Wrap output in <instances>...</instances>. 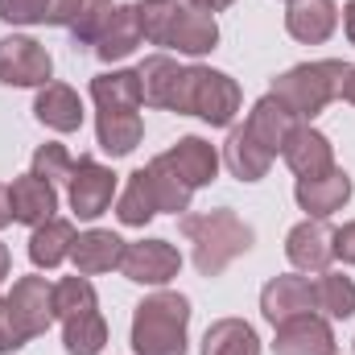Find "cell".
Returning a JSON list of instances; mask_svg holds the SVG:
<instances>
[{"instance_id": "obj_16", "label": "cell", "mask_w": 355, "mask_h": 355, "mask_svg": "<svg viewBox=\"0 0 355 355\" xmlns=\"http://www.w3.org/2000/svg\"><path fill=\"white\" fill-rule=\"evenodd\" d=\"M285 29L302 46H322L339 29V4L335 0H289Z\"/></svg>"}, {"instance_id": "obj_39", "label": "cell", "mask_w": 355, "mask_h": 355, "mask_svg": "<svg viewBox=\"0 0 355 355\" xmlns=\"http://www.w3.org/2000/svg\"><path fill=\"white\" fill-rule=\"evenodd\" d=\"M335 257H339L343 265H355V219L335 232Z\"/></svg>"}, {"instance_id": "obj_7", "label": "cell", "mask_w": 355, "mask_h": 355, "mask_svg": "<svg viewBox=\"0 0 355 355\" xmlns=\"http://www.w3.org/2000/svg\"><path fill=\"white\" fill-rule=\"evenodd\" d=\"M4 302H8L12 318L21 322V331H25L29 339L46 335V331L58 322V314H54V285H50L46 277H17Z\"/></svg>"}, {"instance_id": "obj_25", "label": "cell", "mask_w": 355, "mask_h": 355, "mask_svg": "<svg viewBox=\"0 0 355 355\" xmlns=\"http://www.w3.org/2000/svg\"><path fill=\"white\" fill-rule=\"evenodd\" d=\"M91 99L95 112H141V75L137 71H107L91 79Z\"/></svg>"}, {"instance_id": "obj_5", "label": "cell", "mask_w": 355, "mask_h": 355, "mask_svg": "<svg viewBox=\"0 0 355 355\" xmlns=\"http://www.w3.org/2000/svg\"><path fill=\"white\" fill-rule=\"evenodd\" d=\"M54 58L37 37L8 33L0 37V83L4 87H46L54 83Z\"/></svg>"}, {"instance_id": "obj_14", "label": "cell", "mask_w": 355, "mask_h": 355, "mask_svg": "<svg viewBox=\"0 0 355 355\" xmlns=\"http://www.w3.org/2000/svg\"><path fill=\"white\" fill-rule=\"evenodd\" d=\"M281 157H285V166L297 178H318V174H327V170H335V145L314 124H297L293 137L285 141Z\"/></svg>"}, {"instance_id": "obj_1", "label": "cell", "mask_w": 355, "mask_h": 355, "mask_svg": "<svg viewBox=\"0 0 355 355\" xmlns=\"http://www.w3.org/2000/svg\"><path fill=\"white\" fill-rule=\"evenodd\" d=\"M178 227H182V236L190 240V248H194V268H198L202 277H219L236 257H244V252L252 248V240H257L252 227H248L232 207L182 215Z\"/></svg>"}, {"instance_id": "obj_32", "label": "cell", "mask_w": 355, "mask_h": 355, "mask_svg": "<svg viewBox=\"0 0 355 355\" xmlns=\"http://www.w3.org/2000/svg\"><path fill=\"white\" fill-rule=\"evenodd\" d=\"M182 8H186V0H137V21H141L145 42L170 46V33H174Z\"/></svg>"}, {"instance_id": "obj_4", "label": "cell", "mask_w": 355, "mask_h": 355, "mask_svg": "<svg viewBox=\"0 0 355 355\" xmlns=\"http://www.w3.org/2000/svg\"><path fill=\"white\" fill-rule=\"evenodd\" d=\"M244 95L240 83L223 71H211V67H190V95H186V116H198L207 120L211 128H227L240 112Z\"/></svg>"}, {"instance_id": "obj_41", "label": "cell", "mask_w": 355, "mask_h": 355, "mask_svg": "<svg viewBox=\"0 0 355 355\" xmlns=\"http://www.w3.org/2000/svg\"><path fill=\"white\" fill-rule=\"evenodd\" d=\"M12 223V202H8V186L0 182V227H8Z\"/></svg>"}, {"instance_id": "obj_10", "label": "cell", "mask_w": 355, "mask_h": 355, "mask_svg": "<svg viewBox=\"0 0 355 355\" xmlns=\"http://www.w3.org/2000/svg\"><path fill=\"white\" fill-rule=\"evenodd\" d=\"M272 352L277 355H335L339 343H335L331 318H322V314H297L289 322H277Z\"/></svg>"}, {"instance_id": "obj_3", "label": "cell", "mask_w": 355, "mask_h": 355, "mask_svg": "<svg viewBox=\"0 0 355 355\" xmlns=\"http://www.w3.org/2000/svg\"><path fill=\"white\" fill-rule=\"evenodd\" d=\"M186 331H190V302L174 289H157L132 314V352L186 355Z\"/></svg>"}, {"instance_id": "obj_28", "label": "cell", "mask_w": 355, "mask_h": 355, "mask_svg": "<svg viewBox=\"0 0 355 355\" xmlns=\"http://www.w3.org/2000/svg\"><path fill=\"white\" fill-rule=\"evenodd\" d=\"M202 355H261V335L244 318H219L202 335Z\"/></svg>"}, {"instance_id": "obj_37", "label": "cell", "mask_w": 355, "mask_h": 355, "mask_svg": "<svg viewBox=\"0 0 355 355\" xmlns=\"http://www.w3.org/2000/svg\"><path fill=\"white\" fill-rule=\"evenodd\" d=\"M29 343V335L21 331V322L12 318V310H8V302L0 297V355H12V352H21Z\"/></svg>"}, {"instance_id": "obj_13", "label": "cell", "mask_w": 355, "mask_h": 355, "mask_svg": "<svg viewBox=\"0 0 355 355\" xmlns=\"http://www.w3.org/2000/svg\"><path fill=\"white\" fill-rule=\"evenodd\" d=\"M293 198H297V207L306 211V219H331L335 211L347 207V198H352V178H347V170H339V166L327 170V174H318V178H297Z\"/></svg>"}, {"instance_id": "obj_22", "label": "cell", "mask_w": 355, "mask_h": 355, "mask_svg": "<svg viewBox=\"0 0 355 355\" xmlns=\"http://www.w3.org/2000/svg\"><path fill=\"white\" fill-rule=\"evenodd\" d=\"M75 240H79L75 223L54 215V219H46V223L33 227V236H29V261L37 268H58L62 261H71Z\"/></svg>"}, {"instance_id": "obj_36", "label": "cell", "mask_w": 355, "mask_h": 355, "mask_svg": "<svg viewBox=\"0 0 355 355\" xmlns=\"http://www.w3.org/2000/svg\"><path fill=\"white\" fill-rule=\"evenodd\" d=\"M50 0H0V21L8 25H46Z\"/></svg>"}, {"instance_id": "obj_31", "label": "cell", "mask_w": 355, "mask_h": 355, "mask_svg": "<svg viewBox=\"0 0 355 355\" xmlns=\"http://www.w3.org/2000/svg\"><path fill=\"white\" fill-rule=\"evenodd\" d=\"M149 182H153V198H157V211H170V215H182V211H190V186L178 178V170L166 162V157H153L149 166Z\"/></svg>"}, {"instance_id": "obj_23", "label": "cell", "mask_w": 355, "mask_h": 355, "mask_svg": "<svg viewBox=\"0 0 355 355\" xmlns=\"http://www.w3.org/2000/svg\"><path fill=\"white\" fill-rule=\"evenodd\" d=\"M219 46V25H215V12H202V8H182L174 33H170V50L186 54V58H202Z\"/></svg>"}, {"instance_id": "obj_38", "label": "cell", "mask_w": 355, "mask_h": 355, "mask_svg": "<svg viewBox=\"0 0 355 355\" xmlns=\"http://www.w3.org/2000/svg\"><path fill=\"white\" fill-rule=\"evenodd\" d=\"M83 4L87 0H50V17H46V25H75V17L83 12Z\"/></svg>"}, {"instance_id": "obj_18", "label": "cell", "mask_w": 355, "mask_h": 355, "mask_svg": "<svg viewBox=\"0 0 355 355\" xmlns=\"http://www.w3.org/2000/svg\"><path fill=\"white\" fill-rule=\"evenodd\" d=\"M170 166L178 170V178L190 186V190H198V186H211L215 178H219V153H215V145L211 141H202V137H182L174 149H166L162 153Z\"/></svg>"}, {"instance_id": "obj_40", "label": "cell", "mask_w": 355, "mask_h": 355, "mask_svg": "<svg viewBox=\"0 0 355 355\" xmlns=\"http://www.w3.org/2000/svg\"><path fill=\"white\" fill-rule=\"evenodd\" d=\"M190 8H202V12H223V8H232L236 0H186Z\"/></svg>"}, {"instance_id": "obj_24", "label": "cell", "mask_w": 355, "mask_h": 355, "mask_svg": "<svg viewBox=\"0 0 355 355\" xmlns=\"http://www.w3.org/2000/svg\"><path fill=\"white\" fill-rule=\"evenodd\" d=\"M145 137L141 112H99L95 116V141L107 157H128Z\"/></svg>"}, {"instance_id": "obj_20", "label": "cell", "mask_w": 355, "mask_h": 355, "mask_svg": "<svg viewBox=\"0 0 355 355\" xmlns=\"http://www.w3.org/2000/svg\"><path fill=\"white\" fill-rule=\"evenodd\" d=\"M33 116H37L46 128H54V132H79L87 112H83V99H79L75 87H67V83H46V87H37Z\"/></svg>"}, {"instance_id": "obj_27", "label": "cell", "mask_w": 355, "mask_h": 355, "mask_svg": "<svg viewBox=\"0 0 355 355\" xmlns=\"http://www.w3.org/2000/svg\"><path fill=\"white\" fill-rule=\"evenodd\" d=\"M162 211H157V198H153V182H149V170H132L124 190L116 194V219L124 227H145L153 223Z\"/></svg>"}, {"instance_id": "obj_26", "label": "cell", "mask_w": 355, "mask_h": 355, "mask_svg": "<svg viewBox=\"0 0 355 355\" xmlns=\"http://www.w3.org/2000/svg\"><path fill=\"white\" fill-rule=\"evenodd\" d=\"M223 166H227V174L240 178V182H261L268 174V166H272V153L252 141L248 128H232V137L223 145Z\"/></svg>"}, {"instance_id": "obj_33", "label": "cell", "mask_w": 355, "mask_h": 355, "mask_svg": "<svg viewBox=\"0 0 355 355\" xmlns=\"http://www.w3.org/2000/svg\"><path fill=\"white\" fill-rule=\"evenodd\" d=\"M95 306H99V293H95V285H91L83 272L62 277V281L54 285V314H58V322H62V318H75V314H83V310H95Z\"/></svg>"}, {"instance_id": "obj_44", "label": "cell", "mask_w": 355, "mask_h": 355, "mask_svg": "<svg viewBox=\"0 0 355 355\" xmlns=\"http://www.w3.org/2000/svg\"><path fill=\"white\" fill-rule=\"evenodd\" d=\"M8 268H12V257H8V248L0 244V285H4V277H8Z\"/></svg>"}, {"instance_id": "obj_35", "label": "cell", "mask_w": 355, "mask_h": 355, "mask_svg": "<svg viewBox=\"0 0 355 355\" xmlns=\"http://www.w3.org/2000/svg\"><path fill=\"white\" fill-rule=\"evenodd\" d=\"M33 174L46 178V182H71V174H75V157L67 153V145H42L37 153H33Z\"/></svg>"}, {"instance_id": "obj_2", "label": "cell", "mask_w": 355, "mask_h": 355, "mask_svg": "<svg viewBox=\"0 0 355 355\" xmlns=\"http://www.w3.org/2000/svg\"><path fill=\"white\" fill-rule=\"evenodd\" d=\"M352 71V62L343 58H318V62H302V67H289L285 75L272 79V91L302 124H310L314 116H322L343 87V75Z\"/></svg>"}, {"instance_id": "obj_17", "label": "cell", "mask_w": 355, "mask_h": 355, "mask_svg": "<svg viewBox=\"0 0 355 355\" xmlns=\"http://www.w3.org/2000/svg\"><path fill=\"white\" fill-rule=\"evenodd\" d=\"M297 124H302V120H297V116H293L277 95L257 99V103H252V112H248V120H244V128L252 132V141H257V145H265L272 157L285 149V141L293 137V128H297Z\"/></svg>"}, {"instance_id": "obj_11", "label": "cell", "mask_w": 355, "mask_h": 355, "mask_svg": "<svg viewBox=\"0 0 355 355\" xmlns=\"http://www.w3.org/2000/svg\"><path fill=\"white\" fill-rule=\"evenodd\" d=\"M285 257L297 272H327L335 261V232L322 219H302L285 236Z\"/></svg>"}, {"instance_id": "obj_15", "label": "cell", "mask_w": 355, "mask_h": 355, "mask_svg": "<svg viewBox=\"0 0 355 355\" xmlns=\"http://www.w3.org/2000/svg\"><path fill=\"white\" fill-rule=\"evenodd\" d=\"M8 202H12V223L37 227V223H46V219H54V211H58V190H54V182H46V178H37L29 170V174L12 178Z\"/></svg>"}, {"instance_id": "obj_30", "label": "cell", "mask_w": 355, "mask_h": 355, "mask_svg": "<svg viewBox=\"0 0 355 355\" xmlns=\"http://www.w3.org/2000/svg\"><path fill=\"white\" fill-rule=\"evenodd\" d=\"M62 347L67 355H99L107 347V318L99 314V306L75 318H62Z\"/></svg>"}, {"instance_id": "obj_6", "label": "cell", "mask_w": 355, "mask_h": 355, "mask_svg": "<svg viewBox=\"0 0 355 355\" xmlns=\"http://www.w3.org/2000/svg\"><path fill=\"white\" fill-rule=\"evenodd\" d=\"M141 95L149 107H166L186 116V95H190V67H178V58L170 54H149L141 67Z\"/></svg>"}, {"instance_id": "obj_21", "label": "cell", "mask_w": 355, "mask_h": 355, "mask_svg": "<svg viewBox=\"0 0 355 355\" xmlns=\"http://www.w3.org/2000/svg\"><path fill=\"white\" fill-rule=\"evenodd\" d=\"M141 42H145V33H141V21H137V4H116L107 29L95 42V58L99 62H124Z\"/></svg>"}, {"instance_id": "obj_42", "label": "cell", "mask_w": 355, "mask_h": 355, "mask_svg": "<svg viewBox=\"0 0 355 355\" xmlns=\"http://www.w3.org/2000/svg\"><path fill=\"white\" fill-rule=\"evenodd\" d=\"M343 33H347V42L355 46V0L343 4Z\"/></svg>"}, {"instance_id": "obj_43", "label": "cell", "mask_w": 355, "mask_h": 355, "mask_svg": "<svg viewBox=\"0 0 355 355\" xmlns=\"http://www.w3.org/2000/svg\"><path fill=\"white\" fill-rule=\"evenodd\" d=\"M339 99H347V103H355V67L343 75V87H339Z\"/></svg>"}, {"instance_id": "obj_9", "label": "cell", "mask_w": 355, "mask_h": 355, "mask_svg": "<svg viewBox=\"0 0 355 355\" xmlns=\"http://www.w3.org/2000/svg\"><path fill=\"white\" fill-rule=\"evenodd\" d=\"M182 268V252H178L170 240H137L124 248V261H120V272L137 285H170Z\"/></svg>"}, {"instance_id": "obj_19", "label": "cell", "mask_w": 355, "mask_h": 355, "mask_svg": "<svg viewBox=\"0 0 355 355\" xmlns=\"http://www.w3.org/2000/svg\"><path fill=\"white\" fill-rule=\"evenodd\" d=\"M124 248H128V244H124L116 232H107V227L79 232V240H75V248H71L75 272H83V277L112 272V268H120V261H124Z\"/></svg>"}, {"instance_id": "obj_12", "label": "cell", "mask_w": 355, "mask_h": 355, "mask_svg": "<svg viewBox=\"0 0 355 355\" xmlns=\"http://www.w3.org/2000/svg\"><path fill=\"white\" fill-rule=\"evenodd\" d=\"M261 314L265 322H289L297 314H314V281L297 272H281L261 289Z\"/></svg>"}, {"instance_id": "obj_8", "label": "cell", "mask_w": 355, "mask_h": 355, "mask_svg": "<svg viewBox=\"0 0 355 355\" xmlns=\"http://www.w3.org/2000/svg\"><path fill=\"white\" fill-rule=\"evenodd\" d=\"M67 198H71L75 219H99L116 198V174L107 166H99L95 157H79L75 174L67 182Z\"/></svg>"}, {"instance_id": "obj_34", "label": "cell", "mask_w": 355, "mask_h": 355, "mask_svg": "<svg viewBox=\"0 0 355 355\" xmlns=\"http://www.w3.org/2000/svg\"><path fill=\"white\" fill-rule=\"evenodd\" d=\"M112 12H116V4H112V0H87V4H83V12H79V17H75V25H71L75 46H95V42H99V33L107 29Z\"/></svg>"}, {"instance_id": "obj_29", "label": "cell", "mask_w": 355, "mask_h": 355, "mask_svg": "<svg viewBox=\"0 0 355 355\" xmlns=\"http://www.w3.org/2000/svg\"><path fill=\"white\" fill-rule=\"evenodd\" d=\"M314 314L331 322H347L355 314V281L343 272H318L314 277Z\"/></svg>"}]
</instances>
